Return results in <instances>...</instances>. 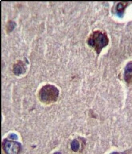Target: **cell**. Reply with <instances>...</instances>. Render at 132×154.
Segmentation results:
<instances>
[{
    "instance_id": "6da1fadb",
    "label": "cell",
    "mask_w": 132,
    "mask_h": 154,
    "mask_svg": "<svg viewBox=\"0 0 132 154\" xmlns=\"http://www.w3.org/2000/svg\"><path fill=\"white\" fill-rule=\"evenodd\" d=\"M109 39L105 32L96 31L92 32L88 40V44L99 54L104 48L108 45Z\"/></svg>"
},
{
    "instance_id": "7a4b0ae2",
    "label": "cell",
    "mask_w": 132,
    "mask_h": 154,
    "mask_svg": "<svg viewBox=\"0 0 132 154\" xmlns=\"http://www.w3.org/2000/svg\"><path fill=\"white\" fill-rule=\"evenodd\" d=\"M59 92V90L55 86L46 85L39 91V96L41 101L46 103L55 102L58 100Z\"/></svg>"
},
{
    "instance_id": "3957f363",
    "label": "cell",
    "mask_w": 132,
    "mask_h": 154,
    "mask_svg": "<svg viewBox=\"0 0 132 154\" xmlns=\"http://www.w3.org/2000/svg\"><path fill=\"white\" fill-rule=\"evenodd\" d=\"M2 147L6 154H18L22 146L18 142L5 139L2 143Z\"/></svg>"
},
{
    "instance_id": "277c9868",
    "label": "cell",
    "mask_w": 132,
    "mask_h": 154,
    "mask_svg": "<svg viewBox=\"0 0 132 154\" xmlns=\"http://www.w3.org/2000/svg\"><path fill=\"white\" fill-rule=\"evenodd\" d=\"M124 79L126 82L128 83L132 81V61L128 63L126 66Z\"/></svg>"
},
{
    "instance_id": "5b68a950",
    "label": "cell",
    "mask_w": 132,
    "mask_h": 154,
    "mask_svg": "<svg viewBox=\"0 0 132 154\" xmlns=\"http://www.w3.org/2000/svg\"><path fill=\"white\" fill-rule=\"evenodd\" d=\"M127 5V3L126 2H121L119 3L117 7V10L119 15L121 16L123 14L125 8Z\"/></svg>"
},
{
    "instance_id": "8992f818",
    "label": "cell",
    "mask_w": 132,
    "mask_h": 154,
    "mask_svg": "<svg viewBox=\"0 0 132 154\" xmlns=\"http://www.w3.org/2000/svg\"><path fill=\"white\" fill-rule=\"evenodd\" d=\"M24 67L20 64H16L14 67V72L16 75H19L24 72Z\"/></svg>"
},
{
    "instance_id": "52a82bcc",
    "label": "cell",
    "mask_w": 132,
    "mask_h": 154,
    "mask_svg": "<svg viewBox=\"0 0 132 154\" xmlns=\"http://www.w3.org/2000/svg\"><path fill=\"white\" fill-rule=\"evenodd\" d=\"M71 149L74 152H77L79 150L80 148V144L79 142L76 140L72 141L71 144Z\"/></svg>"
},
{
    "instance_id": "ba28073f",
    "label": "cell",
    "mask_w": 132,
    "mask_h": 154,
    "mask_svg": "<svg viewBox=\"0 0 132 154\" xmlns=\"http://www.w3.org/2000/svg\"><path fill=\"white\" fill-rule=\"evenodd\" d=\"M15 23L13 22H9L8 24V31H11L15 27Z\"/></svg>"
},
{
    "instance_id": "9c48e42d",
    "label": "cell",
    "mask_w": 132,
    "mask_h": 154,
    "mask_svg": "<svg viewBox=\"0 0 132 154\" xmlns=\"http://www.w3.org/2000/svg\"><path fill=\"white\" fill-rule=\"evenodd\" d=\"M9 137L11 139L17 140L18 139V136L16 134H12L9 135Z\"/></svg>"
},
{
    "instance_id": "30bf717a",
    "label": "cell",
    "mask_w": 132,
    "mask_h": 154,
    "mask_svg": "<svg viewBox=\"0 0 132 154\" xmlns=\"http://www.w3.org/2000/svg\"><path fill=\"white\" fill-rule=\"evenodd\" d=\"M110 154H121L120 153L118 152H112V153H111Z\"/></svg>"
},
{
    "instance_id": "8fae6325",
    "label": "cell",
    "mask_w": 132,
    "mask_h": 154,
    "mask_svg": "<svg viewBox=\"0 0 132 154\" xmlns=\"http://www.w3.org/2000/svg\"><path fill=\"white\" fill-rule=\"evenodd\" d=\"M53 154H61L60 152H57L55 153H54Z\"/></svg>"
}]
</instances>
